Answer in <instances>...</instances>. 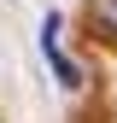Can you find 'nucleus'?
<instances>
[{
  "mask_svg": "<svg viewBox=\"0 0 117 123\" xmlns=\"http://www.w3.org/2000/svg\"><path fill=\"white\" fill-rule=\"evenodd\" d=\"M58 29H64V18H58V12H47V24H41V53L53 59V70H58V82H64L70 94H76V88H82V65H76V59H70L64 47H58Z\"/></svg>",
  "mask_w": 117,
  "mask_h": 123,
  "instance_id": "obj_1",
  "label": "nucleus"
},
{
  "mask_svg": "<svg viewBox=\"0 0 117 123\" xmlns=\"http://www.w3.org/2000/svg\"><path fill=\"white\" fill-rule=\"evenodd\" d=\"M88 24H94L99 41H117V0H94L88 6Z\"/></svg>",
  "mask_w": 117,
  "mask_h": 123,
  "instance_id": "obj_2",
  "label": "nucleus"
}]
</instances>
